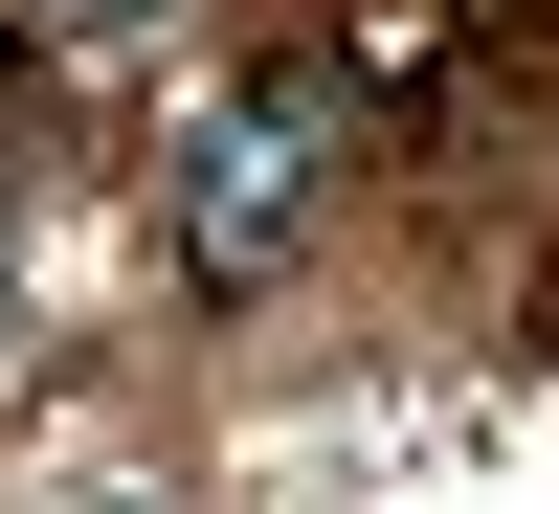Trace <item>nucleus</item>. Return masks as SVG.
Segmentation results:
<instances>
[{
    "label": "nucleus",
    "mask_w": 559,
    "mask_h": 514,
    "mask_svg": "<svg viewBox=\"0 0 559 514\" xmlns=\"http://www.w3.org/2000/svg\"><path fill=\"white\" fill-rule=\"evenodd\" d=\"M23 23H68V45H134V23H157V0H23Z\"/></svg>",
    "instance_id": "nucleus-2"
},
{
    "label": "nucleus",
    "mask_w": 559,
    "mask_h": 514,
    "mask_svg": "<svg viewBox=\"0 0 559 514\" xmlns=\"http://www.w3.org/2000/svg\"><path fill=\"white\" fill-rule=\"evenodd\" d=\"M358 89L336 68H247L224 89L202 134H179V268H202V291H269V268H292V224H313V179L358 157Z\"/></svg>",
    "instance_id": "nucleus-1"
}]
</instances>
